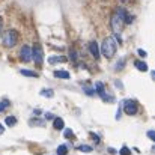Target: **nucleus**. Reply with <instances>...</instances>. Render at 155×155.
<instances>
[{"label":"nucleus","mask_w":155,"mask_h":155,"mask_svg":"<svg viewBox=\"0 0 155 155\" xmlns=\"http://www.w3.org/2000/svg\"><path fill=\"white\" fill-rule=\"evenodd\" d=\"M116 48H117V44H116V41H114V38H111V36H108V38H105L103 41V45H101V51L103 54L107 57V59H110V57H113L114 56V53H116Z\"/></svg>","instance_id":"nucleus-1"},{"label":"nucleus","mask_w":155,"mask_h":155,"mask_svg":"<svg viewBox=\"0 0 155 155\" xmlns=\"http://www.w3.org/2000/svg\"><path fill=\"white\" fill-rule=\"evenodd\" d=\"M18 41V33L15 30H9L5 36H3V45L5 47H14Z\"/></svg>","instance_id":"nucleus-2"},{"label":"nucleus","mask_w":155,"mask_h":155,"mask_svg":"<svg viewBox=\"0 0 155 155\" xmlns=\"http://www.w3.org/2000/svg\"><path fill=\"white\" fill-rule=\"evenodd\" d=\"M124 110H125V113H127V114H136V113H137V110H139V105H137L136 101L127 100V101L124 103Z\"/></svg>","instance_id":"nucleus-3"},{"label":"nucleus","mask_w":155,"mask_h":155,"mask_svg":"<svg viewBox=\"0 0 155 155\" xmlns=\"http://www.w3.org/2000/svg\"><path fill=\"white\" fill-rule=\"evenodd\" d=\"M32 59H35V62L36 63H42V60H44V53H42V48L39 47V45H35V48L32 50Z\"/></svg>","instance_id":"nucleus-4"},{"label":"nucleus","mask_w":155,"mask_h":155,"mask_svg":"<svg viewBox=\"0 0 155 155\" xmlns=\"http://www.w3.org/2000/svg\"><path fill=\"white\" fill-rule=\"evenodd\" d=\"M116 15L122 20V23H125V24H131V20H133V18H130L128 12H127L124 8H117V9H116Z\"/></svg>","instance_id":"nucleus-5"},{"label":"nucleus","mask_w":155,"mask_h":155,"mask_svg":"<svg viewBox=\"0 0 155 155\" xmlns=\"http://www.w3.org/2000/svg\"><path fill=\"white\" fill-rule=\"evenodd\" d=\"M110 21H111V29H113L116 33H117V32H120V27H122V20H120L116 14H113V15H111V20H110Z\"/></svg>","instance_id":"nucleus-6"},{"label":"nucleus","mask_w":155,"mask_h":155,"mask_svg":"<svg viewBox=\"0 0 155 155\" xmlns=\"http://www.w3.org/2000/svg\"><path fill=\"white\" fill-rule=\"evenodd\" d=\"M20 56H21V59H23L24 62H29V60H32V48H30L29 45H24V47L21 48Z\"/></svg>","instance_id":"nucleus-7"},{"label":"nucleus","mask_w":155,"mask_h":155,"mask_svg":"<svg viewBox=\"0 0 155 155\" xmlns=\"http://www.w3.org/2000/svg\"><path fill=\"white\" fill-rule=\"evenodd\" d=\"M89 50H91V53H92V56L95 57V59H100V47H98V44L97 42H91L89 44Z\"/></svg>","instance_id":"nucleus-8"},{"label":"nucleus","mask_w":155,"mask_h":155,"mask_svg":"<svg viewBox=\"0 0 155 155\" xmlns=\"http://www.w3.org/2000/svg\"><path fill=\"white\" fill-rule=\"evenodd\" d=\"M94 91H97L98 92V95L103 98L104 101L107 100V97H105V91H104V86H103V83H95V89Z\"/></svg>","instance_id":"nucleus-9"},{"label":"nucleus","mask_w":155,"mask_h":155,"mask_svg":"<svg viewBox=\"0 0 155 155\" xmlns=\"http://www.w3.org/2000/svg\"><path fill=\"white\" fill-rule=\"evenodd\" d=\"M54 77H57V78H69V72L68 71H65V69H59V71H54Z\"/></svg>","instance_id":"nucleus-10"},{"label":"nucleus","mask_w":155,"mask_h":155,"mask_svg":"<svg viewBox=\"0 0 155 155\" xmlns=\"http://www.w3.org/2000/svg\"><path fill=\"white\" fill-rule=\"evenodd\" d=\"M136 68H137L139 71H143V72H146V71H148V65H146L145 62H140V60H137V62H136Z\"/></svg>","instance_id":"nucleus-11"},{"label":"nucleus","mask_w":155,"mask_h":155,"mask_svg":"<svg viewBox=\"0 0 155 155\" xmlns=\"http://www.w3.org/2000/svg\"><path fill=\"white\" fill-rule=\"evenodd\" d=\"M63 125H65V124H63V119H60V117H56V119H54L53 127H54L56 130H62V128H63Z\"/></svg>","instance_id":"nucleus-12"},{"label":"nucleus","mask_w":155,"mask_h":155,"mask_svg":"<svg viewBox=\"0 0 155 155\" xmlns=\"http://www.w3.org/2000/svg\"><path fill=\"white\" fill-rule=\"evenodd\" d=\"M20 72H21L23 75H26V77H35V78L38 77V74H36L35 71H30V69H21Z\"/></svg>","instance_id":"nucleus-13"},{"label":"nucleus","mask_w":155,"mask_h":155,"mask_svg":"<svg viewBox=\"0 0 155 155\" xmlns=\"http://www.w3.org/2000/svg\"><path fill=\"white\" fill-rule=\"evenodd\" d=\"M41 95H42V97H47V98H53L54 91H53V89H44V91H41Z\"/></svg>","instance_id":"nucleus-14"},{"label":"nucleus","mask_w":155,"mask_h":155,"mask_svg":"<svg viewBox=\"0 0 155 155\" xmlns=\"http://www.w3.org/2000/svg\"><path fill=\"white\" fill-rule=\"evenodd\" d=\"M5 122H6V125H9V127H14V125L17 124V119H15L14 116H8Z\"/></svg>","instance_id":"nucleus-15"},{"label":"nucleus","mask_w":155,"mask_h":155,"mask_svg":"<svg viewBox=\"0 0 155 155\" xmlns=\"http://www.w3.org/2000/svg\"><path fill=\"white\" fill-rule=\"evenodd\" d=\"M66 154H68V148L65 145H60L57 148V155H66Z\"/></svg>","instance_id":"nucleus-16"},{"label":"nucleus","mask_w":155,"mask_h":155,"mask_svg":"<svg viewBox=\"0 0 155 155\" xmlns=\"http://www.w3.org/2000/svg\"><path fill=\"white\" fill-rule=\"evenodd\" d=\"M11 105V103L8 101V100H3V101H0V111H5L8 107Z\"/></svg>","instance_id":"nucleus-17"},{"label":"nucleus","mask_w":155,"mask_h":155,"mask_svg":"<svg viewBox=\"0 0 155 155\" xmlns=\"http://www.w3.org/2000/svg\"><path fill=\"white\" fill-rule=\"evenodd\" d=\"M48 62H50V63H56V62H66V59H65V57H62V56H60V57H56V56H54V57H50V59H48Z\"/></svg>","instance_id":"nucleus-18"},{"label":"nucleus","mask_w":155,"mask_h":155,"mask_svg":"<svg viewBox=\"0 0 155 155\" xmlns=\"http://www.w3.org/2000/svg\"><path fill=\"white\" fill-rule=\"evenodd\" d=\"M78 151H81V152H92V148L87 146V145H81V146H78Z\"/></svg>","instance_id":"nucleus-19"},{"label":"nucleus","mask_w":155,"mask_h":155,"mask_svg":"<svg viewBox=\"0 0 155 155\" xmlns=\"http://www.w3.org/2000/svg\"><path fill=\"white\" fill-rule=\"evenodd\" d=\"M119 154H120V155H130V154H131V151H130L127 146H124V148L120 149V152H119Z\"/></svg>","instance_id":"nucleus-20"},{"label":"nucleus","mask_w":155,"mask_h":155,"mask_svg":"<svg viewBox=\"0 0 155 155\" xmlns=\"http://www.w3.org/2000/svg\"><path fill=\"white\" fill-rule=\"evenodd\" d=\"M84 91H86V94H87L89 97H94V95H95V91L91 89V87H84Z\"/></svg>","instance_id":"nucleus-21"},{"label":"nucleus","mask_w":155,"mask_h":155,"mask_svg":"<svg viewBox=\"0 0 155 155\" xmlns=\"http://www.w3.org/2000/svg\"><path fill=\"white\" fill-rule=\"evenodd\" d=\"M148 137L151 139V140H155V133L151 130V131H148Z\"/></svg>","instance_id":"nucleus-22"},{"label":"nucleus","mask_w":155,"mask_h":155,"mask_svg":"<svg viewBox=\"0 0 155 155\" xmlns=\"http://www.w3.org/2000/svg\"><path fill=\"white\" fill-rule=\"evenodd\" d=\"M72 136V131L71 130H65V137H71Z\"/></svg>","instance_id":"nucleus-23"},{"label":"nucleus","mask_w":155,"mask_h":155,"mask_svg":"<svg viewBox=\"0 0 155 155\" xmlns=\"http://www.w3.org/2000/svg\"><path fill=\"white\" fill-rule=\"evenodd\" d=\"M139 54H140L142 57H146V54H148V53L145 51V50H139Z\"/></svg>","instance_id":"nucleus-24"},{"label":"nucleus","mask_w":155,"mask_h":155,"mask_svg":"<svg viewBox=\"0 0 155 155\" xmlns=\"http://www.w3.org/2000/svg\"><path fill=\"white\" fill-rule=\"evenodd\" d=\"M91 136H92V139H94V140H95L97 143L100 142V137H98V136H95V134H91Z\"/></svg>","instance_id":"nucleus-25"},{"label":"nucleus","mask_w":155,"mask_h":155,"mask_svg":"<svg viewBox=\"0 0 155 155\" xmlns=\"http://www.w3.org/2000/svg\"><path fill=\"white\" fill-rule=\"evenodd\" d=\"M116 87H119V89H122V87H124V86H122V84H120V81H116Z\"/></svg>","instance_id":"nucleus-26"},{"label":"nucleus","mask_w":155,"mask_h":155,"mask_svg":"<svg viewBox=\"0 0 155 155\" xmlns=\"http://www.w3.org/2000/svg\"><path fill=\"white\" fill-rule=\"evenodd\" d=\"M3 131H5V128H3V125L0 124V134H3Z\"/></svg>","instance_id":"nucleus-27"},{"label":"nucleus","mask_w":155,"mask_h":155,"mask_svg":"<svg viewBox=\"0 0 155 155\" xmlns=\"http://www.w3.org/2000/svg\"><path fill=\"white\" fill-rule=\"evenodd\" d=\"M2 27H3V23H2V18H0V33H2Z\"/></svg>","instance_id":"nucleus-28"}]
</instances>
